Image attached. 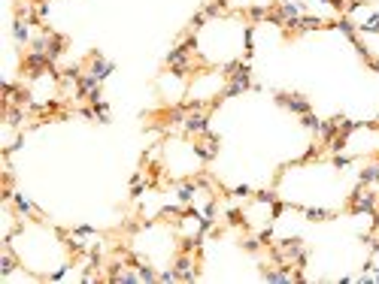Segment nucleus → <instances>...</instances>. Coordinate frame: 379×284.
I'll use <instances>...</instances> for the list:
<instances>
[{
	"instance_id": "nucleus-39",
	"label": "nucleus",
	"mask_w": 379,
	"mask_h": 284,
	"mask_svg": "<svg viewBox=\"0 0 379 284\" xmlns=\"http://www.w3.org/2000/svg\"><path fill=\"white\" fill-rule=\"evenodd\" d=\"M36 15H39V21H46V18H49V0L36 3Z\"/></svg>"
},
{
	"instance_id": "nucleus-21",
	"label": "nucleus",
	"mask_w": 379,
	"mask_h": 284,
	"mask_svg": "<svg viewBox=\"0 0 379 284\" xmlns=\"http://www.w3.org/2000/svg\"><path fill=\"white\" fill-rule=\"evenodd\" d=\"M243 42H246V49H243V61H249V58H252V52H255V25H246V31H243Z\"/></svg>"
},
{
	"instance_id": "nucleus-31",
	"label": "nucleus",
	"mask_w": 379,
	"mask_h": 284,
	"mask_svg": "<svg viewBox=\"0 0 379 284\" xmlns=\"http://www.w3.org/2000/svg\"><path fill=\"white\" fill-rule=\"evenodd\" d=\"M258 239H261V245H264V248H270V245H273V224H267V227L258 233Z\"/></svg>"
},
{
	"instance_id": "nucleus-37",
	"label": "nucleus",
	"mask_w": 379,
	"mask_h": 284,
	"mask_svg": "<svg viewBox=\"0 0 379 284\" xmlns=\"http://www.w3.org/2000/svg\"><path fill=\"white\" fill-rule=\"evenodd\" d=\"M158 281H179V275H176V269H164V272H158Z\"/></svg>"
},
{
	"instance_id": "nucleus-38",
	"label": "nucleus",
	"mask_w": 379,
	"mask_h": 284,
	"mask_svg": "<svg viewBox=\"0 0 379 284\" xmlns=\"http://www.w3.org/2000/svg\"><path fill=\"white\" fill-rule=\"evenodd\" d=\"M146 188H149V185H143V182H134V185H131V196H134V200H139V196L146 193Z\"/></svg>"
},
{
	"instance_id": "nucleus-7",
	"label": "nucleus",
	"mask_w": 379,
	"mask_h": 284,
	"mask_svg": "<svg viewBox=\"0 0 379 284\" xmlns=\"http://www.w3.org/2000/svg\"><path fill=\"white\" fill-rule=\"evenodd\" d=\"M43 31H46V36H49V46H46V55H49L52 61L58 63V58H61V55H64V49H67V36H61V33H55L52 28H49V25H46Z\"/></svg>"
},
{
	"instance_id": "nucleus-28",
	"label": "nucleus",
	"mask_w": 379,
	"mask_h": 284,
	"mask_svg": "<svg viewBox=\"0 0 379 284\" xmlns=\"http://www.w3.org/2000/svg\"><path fill=\"white\" fill-rule=\"evenodd\" d=\"M91 109H94V115H97V121H101V124H109V109H106V103H104V100L91 103Z\"/></svg>"
},
{
	"instance_id": "nucleus-29",
	"label": "nucleus",
	"mask_w": 379,
	"mask_h": 284,
	"mask_svg": "<svg viewBox=\"0 0 379 284\" xmlns=\"http://www.w3.org/2000/svg\"><path fill=\"white\" fill-rule=\"evenodd\" d=\"M240 245H243V251H252V254H258V251H261V248H264L258 236H246V239H243Z\"/></svg>"
},
{
	"instance_id": "nucleus-33",
	"label": "nucleus",
	"mask_w": 379,
	"mask_h": 284,
	"mask_svg": "<svg viewBox=\"0 0 379 284\" xmlns=\"http://www.w3.org/2000/svg\"><path fill=\"white\" fill-rule=\"evenodd\" d=\"M352 160L355 158H349V155L340 151V155H334V166H337V169H346V166H352Z\"/></svg>"
},
{
	"instance_id": "nucleus-15",
	"label": "nucleus",
	"mask_w": 379,
	"mask_h": 284,
	"mask_svg": "<svg viewBox=\"0 0 379 284\" xmlns=\"http://www.w3.org/2000/svg\"><path fill=\"white\" fill-rule=\"evenodd\" d=\"M337 133H340V115H334L331 121H322V130H318V139H322V145H325V142H331Z\"/></svg>"
},
{
	"instance_id": "nucleus-20",
	"label": "nucleus",
	"mask_w": 379,
	"mask_h": 284,
	"mask_svg": "<svg viewBox=\"0 0 379 284\" xmlns=\"http://www.w3.org/2000/svg\"><path fill=\"white\" fill-rule=\"evenodd\" d=\"M204 12H207L209 18L225 15V12H228V0H204Z\"/></svg>"
},
{
	"instance_id": "nucleus-18",
	"label": "nucleus",
	"mask_w": 379,
	"mask_h": 284,
	"mask_svg": "<svg viewBox=\"0 0 379 284\" xmlns=\"http://www.w3.org/2000/svg\"><path fill=\"white\" fill-rule=\"evenodd\" d=\"M85 76V70L79 67V63H73V67H67V70H61V85H79V79Z\"/></svg>"
},
{
	"instance_id": "nucleus-10",
	"label": "nucleus",
	"mask_w": 379,
	"mask_h": 284,
	"mask_svg": "<svg viewBox=\"0 0 379 284\" xmlns=\"http://www.w3.org/2000/svg\"><path fill=\"white\" fill-rule=\"evenodd\" d=\"M197 182L194 179H185V182H176V203H182V206H188V203H194V193H197Z\"/></svg>"
},
{
	"instance_id": "nucleus-27",
	"label": "nucleus",
	"mask_w": 379,
	"mask_h": 284,
	"mask_svg": "<svg viewBox=\"0 0 379 284\" xmlns=\"http://www.w3.org/2000/svg\"><path fill=\"white\" fill-rule=\"evenodd\" d=\"M358 33H379V12H373L364 25H358Z\"/></svg>"
},
{
	"instance_id": "nucleus-40",
	"label": "nucleus",
	"mask_w": 379,
	"mask_h": 284,
	"mask_svg": "<svg viewBox=\"0 0 379 284\" xmlns=\"http://www.w3.org/2000/svg\"><path fill=\"white\" fill-rule=\"evenodd\" d=\"M318 155H322V148H318V145H310V148H307V155H304V158H301V163H307V160H312V158H318Z\"/></svg>"
},
{
	"instance_id": "nucleus-26",
	"label": "nucleus",
	"mask_w": 379,
	"mask_h": 284,
	"mask_svg": "<svg viewBox=\"0 0 379 284\" xmlns=\"http://www.w3.org/2000/svg\"><path fill=\"white\" fill-rule=\"evenodd\" d=\"M301 124L307 127L310 133H315V136H318V130H322V118H315L312 112H307V115H301Z\"/></svg>"
},
{
	"instance_id": "nucleus-6",
	"label": "nucleus",
	"mask_w": 379,
	"mask_h": 284,
	"mask_svg": "<svg viewBox=\"0 0 379 284\" xmlns=\"http://www.w3.org/2000/svg\"><path fill=\"white\" fill-rule=\"evenodd\" d=\"M9 203H12V209H15V215H18V218H31V221H39V209H36V206L31 203V200H28V196H25V193L12 190Z\"/></svg>"
},
{
	"instance_id": "nucleus-13",
	"label": "nucleus",
	"mask_w": 379,
	"mask_h": 284,
	"mask_svg": "<svg viewBox=\"0 0 379 284\" xmlns=\"http://www.w3.org/2000/svg\"><path fill=\"white\" fill-rule=\"evenodd\" d=\"M328 28H334V31H340L343 36H349V39H358V25L349 18V15H340L337 21H331Z\"/></svg>"
},
{
	"instance_id": "nucleus-16",
	"label": "nucleus",
	"mask_w": 379,
	"mask_h": 284,
	"mask_svg": "<svg viewBox=\"0 0 379 284\" xmlns=\"http://www.w3.org/2000/svg\"><path fill=\"white\" fill-rule=\"evenodd\" d=\"M185 218V206L182 203H176V206H161V212H158V221H182Z\"/></svg>"
},
{
	"instance_id": "nucleus-25",
	"label": "nucleus",
	"mask_w": 379,
	"mask_h": 284,
	"mask_svg": "<svg viewBox=\"0 0 379 284\" xmlns=\"http://www.w3.org/2000/svg\"><path fill=\"white\" fill-rule=\"evenodd\" d=\"M267 12H270V6H249L246 9L249 21H267Z\"/></svg>"
},
{
	"instance_id": "nucleus-17",
	"label": "nucleus",
	"mask_w": 379,
	"mask_h": 284,
	"mask_svg": "<svg viewBox=\"0 0 379 284\" xmlns=\"http://www.w3.org/2000/svg\"><path fill=\"white\" fill-rule=\"evenodd\" d=\"M301 215L307 221H331V218H337L331 209H310V206H301Z\"/></svg>"
},
{
	"instance_id": "nucleus-8",
	"label": "nucleus",
	"mask_w": 379,
	"mask_h": 284,
	"mask_svg": "<svg viewBox=\"0 0 379 284\" xmlns=\"http://www.w3.org/2000/svg\"><path fill=\"white\" fill-rule=\"evenodd\" d=\"M112 70H115V63L106 61L101 52H91V63H88V73H91L94 79H101V82H104V79L109 76V73H112Z\"/></svg>"
},
{
	"instance_id": "nucleus-41",
	"label": "nucleus",
	"mask_w": 379,
	"mask_h": 284,
	"mask_svg": "<svg viewBox=\"0 0 379 284\" xmlns=\"http://www.w3.org/2000/svg\"><path fill=\"white\" fill-rule=\"evenodd\" d=\"M328 6H334L337 15H346V0H328Z\"/></svg>"
},
{
	"instance_id": "nucleus-32",
	"label": "nucleus",
	"mask_w": 379,
	"mask_h": 284,
	"mask_svg": "<svg viewBox=\"0 0 379 284\" xmlns=\"http://www.w3.org/2000/svg\"><path fill=\"white\" fill-rule=\"evenodd\" d=\"M228 193H231V196H237V200H246V196H252L255 190L249 188V185H237V188H234V190H228Z\"/></svg>"
},
{
	"instance_id": "nucleus-22",
	"label": "nucleus",
	"mask_w": 379,
	"mask_h": 284,
	"mask_svg": "<svg viewBox=\"0 0 379 284\" xmlns=\"http://www.w3.org/2000/svg\"><path fill=\"white\" fill-rule=\"evenodd\" d=\"M137 272H139V281H146V284H149V281H158V272H155L146 260H139V263H137Z\"/></svg>"
},
{
	"instance_id": "nucleus-35",
	"label": "nucleus",
	"mask_w": 379,
	"mask_h": 284,
	"mask_svg": "<svg viewBox=\"0 0 379 284\" xmlns=\"http://www.w3.org/2000/svg\"><path fill=\"white\" fill-rule=\"evenodd\" d=\"M285 209H288V203H282V200H276L273 206H270V218H279V215H282V212H285Z\"/></svg>"
},
{
	"instance_id": "nucleus-23",
	"label": "nucleus",
	"mask_w": 379,
	"mask_h": 284,
	"mask_svg": "<svg viewBox=\"0 0 379 284\" xmlns=\"http://www.w3.org/2000/svg\"><path fill=\"white\" fill-rule=\"evenodd\" d=\"M225 218H228L231 227H246V215H243V209H237V206H231V209L225 212Z\"/></svg>"
},
{
	"instance_id": "nucleus-5",
	"label": "nucleus",
	"mask_w": 379,
	"mask_h": 284,
	"mask_svg": "<svg viewBox=\"0 0 379 284\" xmlns=\"http://www.w3.org/2000/svg\"><path fill=\"white\" fill-rule=\"evenodd\" d=\"M194 155H197V158L204 160V163H209V160H215V158H218V136H215L212 130L194 139Z\"/></svg>"
},
{
	"instance_id": "nucleus-36",
	"label": "nucleus",
	"mask_w": 379,
	"mask_h": 284,
	"mask_svg": "<svg viewBox=\"0 0 379 284\" xmlns=\"http://www.w3.org/2000/svg\"><path fill=\"white\" fill-rule=\"evenodd\" d=\"M67 272H70V263L67 266H61V269H55V272L49 275V281H61V278H67Z\"/></svg>"
},
{
	"instance_id": "nucleus-12",
	"label": "nucleus",
	"mask_w": 379,
	"mask_h": 284,
	"mask_svg": "<svg viewBox=\"0 0 379 284\" xmlns=\"http://www.w3.org/2000/svg\"><path fill=\"white\" fill-rule=\"evenodd\" d=\"M358 182L361 185H367V188H373V185H379V158L370 160L361 172H358Z\"/></svg>"
},
{
	"instance_id": "nucleus-3",
	"label": "nucleus",
	"mask_w": 379,
	"mask_h": 284,
	"mask_svg": "<svg viewBox=\"0 0 379 284\" xmlns=\"http://www.w3.org/2000/svg\"><path fill=\"white\" fill-rule=\"evenodd\" d=\"M173 269H176L179 281H197V278H201V269H197V263H194V254L179 251L176 260H173Z\"/></svg>"
},
{
	"instance_id": "nucleus-11",
	"label": "nucleus",
	"mask_w": 379,
	"mask_h": 284,
	"mask_svg": "<svg viewBox=\"0 0 379 284\" xmlns=\"http://www.w3.org/2000/svg\"><path fill=\"white\" fill-rule=\"evenodd\" d=\"M12 39H15V46H31V21H25V18H15L12 21Z\"/></svg>"
},
{
	"instance_id": "nucleus-9",
	"label": "nucleus",
	"mask_w": 379,
	"mask_h": 284,
	"mask_svg": "<svg viewBox=\"0 0 379 284\" xmlns=\"http://www.w3.org/2000/svg\"><path fill=\"white\" fill-rule=\"evenodd\" d=\"M28 106H12V103H6V124L12 127V130H22L25 121H28Z\"/></svg>"
},
{
	"instance_id": "nucleus-4",
	"label": "nucleus",
	"mask_w": 379,
	"mask_h": 284,
	"mask_svg": "<svg viewBox=\"0 0 379 284\" xmlns=\"http://www.w3.org/2000/svg\"><path fill=\"white\" fill-rule=\"evenodd\" d=\"M182 133L185 136H204V133H209V109L188 112L185 115V124H182Z\"/></svg>"
},
{
	"instance_id": "nucleus-24",
	"label": "nucleus",
	"mask_w": 379,
	"mask_h": 284,
	"mask_svg": "<svg viewBox=\"0 0 379 284\" xmlns=\"http://www.w3.org/2000/svg\"><path fill=\"white\" fill-rule=\"evenodd\" d=\"M252 196H255V203H261V206H273L276 200H279V193H276V190H255Z\"/></svg>"
},
{
	"instance_id": "nucleus-42",
	"label": "nucleus",
	"mask_w": 379,
	"mask_h": 284,
	"mask_svg": "<svg viewBox=\"0 0 379 284\" xmlns=\"http://www.w3.org/2000/svg\"><path fill=\"white\" fill-rule=\"evenodd\" d=\"M215 209H218V203H215V200H209L207 206H204V215H207V218H215Z\"/></svg>"
},
{
	"instance_id": "nucleus-1",
	"label": "nucleus",
	"mask_w": 379,
	"mask_h": 284,
	"mask_svg": "<svg viewBox=\"0 0 379 284\" xmlns=\"http://www.w3.org/2000/svg\"><path fill=\"white\" fill-rule=\"evenodd\" d=\"M346 206H349L352 215H373L379 209V193L373 188H367V185L358 182V188L349 193V203H346Z\"/></svg>"
},
{
	"instance_id": "nucleus-34",
	"label": "nucleus",
	"mask_w": 379,
	"mask_h": 284,
	"mask_svg": "<svg viewBox=\"0 0 379 284\" xmlns=\"http://www.w3.org/2000/svg\"><path fill=\"white\" fill-rule=\"evenodd\" d=\"M73 233H76V236H97V230H94V227H88V224L73 227Z\"/></svg>"
},
{
	"instance_id": "nucleus-30",
	"label": "nucleus",
	"mask_w": 379,
	"mask_h": 284,
	"mask_svg": "<svg viewBox=\"0 0 379 284\" xmlns=\"http://www.w3.org/2000/svg\"><path fill=\"white\" fill-rule=\"evenodd\" d=\"M207 21H209V15L204 12V9H201V12H194V18H191V25H188V31H201V28H204Z\"/></svg>"
},
{
	"instance_id": "nucleus-14",
	"label": "nucleus",
	"mask_w": 379,
	"mask_h": 284,
	"mask_svg": "<svg viewBox=\"0 0 379 284\" xmlns=\"http://www.w3.org/2000/svg\"><path fill=\"white\" fill-rule=\"evenodd\" d=\"M15 266H18V260H15V254H12V245H3V254H0V275H3V278L12 275Z\"/></svg>"
},
{
	"instance_id": "nucleus-2",
	"label": "nucleus",
	"mask_w": 379,
	"mask_h": 284,
	"mask_svg": "<svg viewBox=\"0 0 379 284\" xmlns=\"http://www.w3.org/2000/svg\"><path fill=\"white\" fill-rule=\"evenodd\" d=\"M273 103H276V106H282V109H288V112H294V115H307V112H312V103L304 94L276 91V94H273Z\"/></svg>"
},
{
	"instance_id": "nucleus-19",
	"label": "nucleus",
	"mask_w": 379,
	"mask_h": 284,
	"mask_svg": "<svg viewBox=\"0 0 379 284\" xmlns=\"http://www.w3.org/2000/svg\"><path fill=\"white\" fill-rule=\"evenodd\" d=\"M322 28H328V21H325V18H318V15H310V12H304V15H301V33H307V31H322Z\"/></svg>"
}]
</instances>
